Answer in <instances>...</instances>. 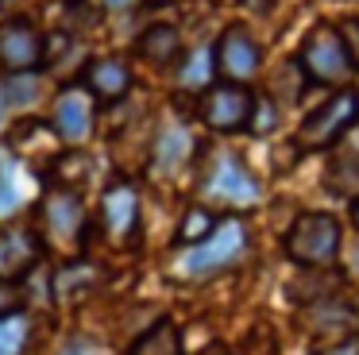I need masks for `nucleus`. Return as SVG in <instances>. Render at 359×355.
I'll list each match as a JSON object with an SVG mask.
<instances>
[{
	"label": "nucleus",
	"instance_id": "14",
	"mask_svg": "<svg viewBox=\"0 0 359 355\" xmlns=\"http://www.w3.org/2000/svg\"><path fill=\"white\" fill-rule=\"evenodd\" d=\"M128 355H186L178 324H174V321H158V324H151V328L143 332V336L135 340L132 347H128Z\"/></svg>",
	"mask_w": 359,
	"mask_h": 355
},
{
	"label": "nucleus",
	"instance_id": "21",
	"mask_svg": "<svg viewBox=\"0 0 359 355\" xmlns=\"http://www.w3.org/2000/svg\"><path fill=\"white\" fill-rule=\"evenodd\" d=\"M212 228H217V216L209 213V208H201V205H194L186 216H182V228H178V239L182 243H201V239H209L212 236Z\"/></svg>",
	"mask_w": 359,
	"mask_h": 355
},
{
	"label": "nucleus",
	"instance_id": "1",
	"mask_svg": "<svg viewBox=\"0 0 359 355\" xmlns=\"http://www.w3.org/2000/svg\"><path fill=\"white\" fill-rule=\"evenodd\" d=\"M243 251H248V228H243V220L228 216V220H220L217 228H212L209 239L194 243L186 255H182V259H178V274L182 278L220 274V270H228Z\"/></svg>",
	"mask_w": 359,
	"mask_h": 355
},
{
	"label": "nucleus",
	"instance_id": "23",
	"mask_svg": "<svg viewBox=\"0 0 359 355\" xmlns=\"http://www.w3.org/2000/svg\"><path fill=\"white\" fill-rule=\"evenodd\" d=\"M302 74H305L302 62H286V66L278 69V89L286 93V100H297V97H302V85H294V77L302 81Z\"/></svg>",
	"mask_w": 359,
	"mask_h": 355
},
{
	"label": "nucleus",
	"instance_id": "22",
	"mask_svg": "<svg viewBox=\"0 0 359 355\" xmlns=\"http://www.w3.org/2000/svg\"><path fill=\"white\" fill-rule=\"evenodd\" d=\"M255 135H266V131L278 128V112H274L271 100H255V112H251V123H248Z\"/></svg>",
	"mask_w": 359,
	"mask_h": 355
},
{
	"label": "nucleus",
	"instance_id": "15",
	"mask_svg": "<svg viewBox=\"0 0 359 355\" xmlns=\"http://www.w3.org/2000/svg\"><path fill=\"white\" fill-rule=\"evenodd\" d=\"M24 174H27V170L20 166L16 159L0 162V216H12V213H20V208H24V201H27Z\"/></svg>",
	"mask_w": 359,
	"mask_h": 355
},
{
	"label": "nucleus",
	"instance_id": "16",
	"mask_svg": "<svg viewBox=\"0 0 359 355\" xmlns=\"http://www.w3.org/2000/svg\"><path fill=\"white\" fill-rule=\"evenodd\" d=\"M140 51H143V58H151V62H174L182 54V39H178V31L170 27V23H155L151 31H143V39H140Z\"/></svg>",
	"mask_w": 359,
	"mask_h": 355
},
{
	"label": "nucleus",
	"instance_id": "9",
	"mask_svg": "<svg viewBox=\"0 0 359 355\" xmlns=\"http://www.w3.org/2000/svg\"><path fill=\"white\" fill-rule=\"evenodd\" d=\"M101 220L109 228V236L120 239V243L135 236V228H140V197H135V189L128 182H116L112 189H104Z\"/></svg>",
	"mask_w": 359,
	"mask_h": 355
},
{
	"label": "nucleus",
	"instance_id": "12",
	"mask_svg": "<svg viewBox=\"0 0 359 355\" xmlns=\"http://www.w3.org/2000/svg\"><path fill=\"white\" fill-rule=\"evenodd\" d=\"M43 228L55 239H78L86 232V213H81L78 193H47L43 197Z\"/></svg>",
	"mask_w": 359,
	"mask_h": 355
},
{
	"label": "nucleus",
	"instance_id": "28",
	"mask_svg": "<svg viewBox=\"0 0 359 355\" xmlns=\"http://www.w3.org/2000/svg\"><path fill=\"white\" fill-rule=\"evenodd\" d=\"M243 4H248L251 12H266V8H274L278 0H243Z\"/></svg>",
	"mask_w": 359,
	"mask_h": 355
},
{
	"label": "nucleus",
	"instance_id": "8",
	"mask_svg": "<svg viewBox=\"0 0 359 355\" xmlns=\"http://www.w3.org/2000/svg\"><path fill=\"white\" fill-rule=\"evenodd\" d=\"M212 62H217L220 77L240 85V81H248V77H255V69H259V43L243 27H228L224 35H220L217 51H212Z\"/></svg>",
	"mask_w": 359,
	"mask_h": 355
},
{
	"label": "nucleus",
	"instance_id": "29",
	"mask_svg": "<svg viewBox=\"0 0 359 355\" xmlns=\"http://www.w3.org/2000/svg\"><path fill=\"white\" fill-rule=\"evenodd\" d=\"M104 8H132V4H140V0H101Z\"/></svg>",
	"mask_w": 359,
	"mask_h": 355
},
{
	"label": "nucleus",
	"instance_id": "4",
	"mask_svg": "<svg viewBox=\"0 0 359 355\" xmlns=\"http://www.w3.org/2000/svg\"><path fill=\"white\" fill-rule=\"evenodd\" d=\"M205 197L228 208H248L259 201V182L251 178V170L236 154H220L212 162L209 178H205Z\"/></svg>",
	"mask_w": 359,
	"mask_h": 355
},
{
	"label": "nucleus",
	"instance_id": "27",
	"mask_svg": "<svg viewBox=\"0 0 359 355\" xmlns=\"http://www.w3.org/2000/svg\"><path fill=\"white\" fill-rule=\"evenodd\" d=\"M62 355H101V351H97V347H89V344H81V340H70Z\"/></svg>",
	"mask_w": 359,
	"mask_h": 355
},
{
	"label": "nucleus",
	"instance_id": "6",
	"mask_svg": "<svg viewBox=\"0 0 359 355\" xmlns=\"http://www.w3.org/2000/svg\"><path fill=\"white\" fill-rule=\"evenodd\" d=\"M355 108H359V93H351V89L336 93L328 105H320L317 112H313L309 120L302 123V131H297V143H302V147H328V143H332V139L351 123Z\"/></svg>",
	"mask_w": 359,
	"mask_h": 355
},
{
	"label": "nucleus",
	"instance_id": "11",
	"mask_svg": "<svg viewBox=\"0 0 359 355\" xmlns=\"http://www.w3.org/2000/svg\"><path fill=\"white\" fill-rule=\"evenodd\" d=\"M39 262V239L27 228L0 232V282H16Z\"/></svg>",
	"mask_w": 359,
	"mask_h": 355
},
{
	"label": "nucleus",
	"instance_id": "24",
	"mask_svg": "<svg viewBox=\"0 0 359 355\" xmlns=\"http://www.w3.org/2000/svg\"><path fill=\"white\" fill-rule=\"evenodd\" d=\"M340 39H344V46H348V54H351V62H359V20H348L340 27Z\"/></svg>",
	"mask_w": 359,
	"mask_h": 355
},
{
	"label": "nucleus",
	"instance_id": "17",
	"mask_svg": "<svg viewBox=\"0 0 359 355\" xmlns=\"http://www.w3.org/2000/svg\"><path fill=\"white\" fill-rule=\"evenodd\" d=\"M39 97V77L35 74H12L8 81L0 85V105L4 112H24V108L35 105Z\"/></svg>",
	"mask_w": 359,
	"mask_h": 355
},
{
	"label": "nucleus",
	"instance_id": "5",
	"mask_svg": "<svg viewBox=\"0 0 359 355\" xmlns=\"http://www.w3.org/2000/svg\"><path fill=\"white\" fill-rule=\"evenodd\" d=\"M255 97L243 85H209L201 97V120L212 131H240L251 123Z\"/></svg>",
	"mask_w": 359,
	"mask_h": 355
},
{
	"label": "nucleus",
	"instance_id": "18",
	"mask_svg": "<svg viewBox=\"0 0 359 355\" xmlns=\"http://www.w3.org/2000/svg\"><path fill=\"white\" fill-rule=\"evenodd\" d=\"M189 147H194V139H189L182 128H163V131H158V139H155V162L163 170L182 166V159L189 154Z\"/></svg>",
	"mask_w": 359,
	"mask_h": 355
},
{
	"label": "nucleus",
	"instance_id": "20",
	"mask_svg": "<svg viewBox=\"0 0 359 355\" xmlns=\"http://www.w3.org/2000/svg\"><path fill=\"white\" fill-rule=\"evenodd\" d=\"M27 332H32V324H27V316L20 309L0 316V355H24Z\"/></svg>",
	"mask_w": 359,
	"mask_h": 355
},
{
	"label": "nucleus",
	"instance_id": "2",
	"mask_svg": "<svg viewBox=\"0 0 359 355\" xmlns=\"http://www.w3.org/2000/svg\"><path fill=\"white\" fill-rule=\"evenodd\" d=\"M340 251V224L328 213H305L286 236V255L302 267H328Z\"/></svg>",
	"mask_w": 359,
	"mask_h": 355
},
{
	"label": "nucleus",
	"instance_id": "26",
	"mask_svg": "<svg viewBox=\"0 0 359 355\" xmlns=\"http://www.w3.org/2000/svg\"><path fill=\"white\" fill-rule=\"evenodd\" d=\"M248 355H278V351H274V340L271 336H255V340H251V347H248Z\"/></svg>",
	"mask_w": 359,
	"mask_h": 355
},
{
	"label": "nucleus",
	"instance_id": "13",
	"mask_svg": "<svg viewBox=\"0 0 359 355\" xmlns=\"http://www.w3.org/2000/svg\"><path fill=\"white\" fill-rule=\"evenodd\" d=\"M86 85H89V93L101 97V100H120L132 89V69L120 58H97V62H89V69H86Z\"/></svg>",
	"mask_w": 359,
	"mask_h": 355
},
{
	"label": "nucleus",
	"instance_id": "19",
	"mask_svg": "<svg viewBox=\"0 0 359 355\" xmlns=\"http://www.w3.org/2000/svg\"><path fill=\"white\" fill-rule=\"evenodd\" d=\"M212 69H217L212 51H209V46H197V51H189V58H186V66H182L178 81L186 85V89H209Z\"/></svg>",
	"mask_w": 359,
	"mask_h": 355
},
{
	"label": "nucleus",
	"instance_id": "10",
	"mask_svg": "<svg viewBox=\"0 0 359 355\" xmlns=\"http://www.w3.org/2000/svg\"><path fill=\"white\" fill-rule=\"evenodd\" d=\"M55 131L66 143H81L93 131V100H89L86 89L74 85V89H66L55 100Z\"/></svg>",
	"mask_w": 359,
	"mask_h": 355
},
{
	"label": "nucleus",
	"instance_id": "3",
	"mask_svg": "<svg viewBox=\"0 0 359 355\" xmlns=\"http://www.w3.org/2000/svg\"><path fill=\"white\" fill-rule=\"evenodd\" d=\"M351 54L348 46H344L340 31L328 27V23H320V27H313L309 35H305L302 43V69L313 77V81L320 85H340L351 77Z\"/></svg>",
	"mask_w": 359,
	"mask_h": 355
},
{
	"label": "nucleus",
	"instance_id": "25",
	"mask_svg": "<svg viewBox=\"0 0 359 355\" xmlns=\"http://www.w3.org/2000/svg\"><path fill=\"white\" fill-rule=\"evenodd\" d=\"M320 355H359V336H348V340H340L336 347H328V351H320Z\"/></svg>",
	"mask_w": 359,
	"mask_h": 355
},
{
	"label": "nucleus",
	"instance_id": "7",
	"mask_svg": "<svg viewBox=\"0 0 359 355\" xmlns=\"http://www.w3.org/2000/svg\"><path fill=\"white\" fill-rule=\"evenodd\" d=\"M43 58H47V39L32 23H0V62L8 74H32Z\"/></svg>",
	"mask_w": 359,
	"mask_h": 355
},
{
	"label": "nucleus",
	"instance_id": "30",
	"mask_svg": "<svg viewBox=\"0 0 359 355\" xmlns=\"http://www.w3.org/2000/svg\"><path fill=\"white\" fill-rule=\"evenodd\" d=\"M351 220H355V228H359V201L351 205Z\"/></svg>",
	"mask_w": 359,
	"mask_h": 355
}]
</instances>
